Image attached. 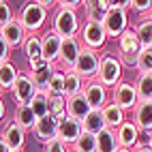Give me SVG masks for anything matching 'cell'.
Here are the masks:
<instances>
[{
  "mask_svg": "<svg viewBox=\"0 0 152 152\" xmlns=\"http://www.w3.org/2000/svg\"><path fill=\"white\" fill-rule=\"evenodd\" d=\"M120 144H118V137H116V131L105 129L96 135V152H118Z\"/></svg>",
  "mask_w": 152,
  "mask_h": 152,
  "instance_id": "484cf974",
  "label": "cell"
},
{
  "mask_svg": "<svg viewBox=\"0 0 152 152\" xmlns=\"http://www.w3.org/2000/svg\"><path fill=\"white\" fill-rule=\"evenodd\" d=\"M39 2L43 4V9H45V11H52L54 7H58V2H56V0H39Z\"/></svg>",
  "mask_w": 152,
  "mask_h": 152,
  "instance_id": "b9f144b4",
  "label": "cell"
},
{
  "mask_svg": "<svg viewBox=\"0 0 152 152\" xmlns=\"http://www.w3.org/2000/svg\"><path fill=\"white\" fill-rule=\"evenodd\" d=\"M150 146H152V141H150Z\"/></svg>",
  "mask_w": 152,
  "mask_h": 152,
  "instance_id": "c3c4849f",
  "label": "cell"
},
{
  "mask_svg": "<svg viewBox=\"0 0 152 152\" xmlns=\"http://www.w3.org/2000/svg\"><path fill=\"white\" fill-rule=\"evenodd\" d=\"M71 152H73V150H71Z\"/></svg>",
  "mask_w": 152,
  "mask_h": 152,
  "instance_id": "681fc988",
  "label": "cell"
},
{
  "mask_svg": "<svg viewBox=\"0 0 152 152\" xmlns=\"http://www.w3.org/2000/svg\"><path fill=\"white\" fill-rule=\"evenodd\" d=\"M62 73H64V99L75 96V94H82L84 92V86H86V79L82 75H77L73 69L62 71Z\"/></svg>",
  "mask_w": 152,
  "mask_h": 152,
  "instance_id": "7402d4cb",
  "label": "cell"
},
{
  "mask_svg": "<svg viewBox=\"0 0 152 152\" xmlns=\"http://www.w3.org/2000/svg\"><path fill=\"white\" fill-rule=\"evenodd\" d=\"M77 39L82 41V45L86 49H92V52H101V49L105 47V43H107L105 28L99 22H84Z\"/></svg>",
  "mask_w": 152,
  "mask_h": 152,
  "instance_id": "8992f818",
  "label": "cell"
},
{
  "mask_svg": "<svg viewBox=\"0 0 152 152\" xmlns=\"http://www.w3.org/2000/svg\"><path fill=\"white\" fill-rule=\"evenodd\" d=\"M133 152H152V146H150V141L148 144H144V141H139V144L133 148Z\"/></svg>",
  "mask_w": 152,
  "mask_h": 152,
  "instance_id": "60d3db41",
  "label": "cell"
},
{
  "mask_svg": "<svg viewBox=\"0 0 152 152\" xmlns=\"http://www.w3.org/2000/svg\"><path fill=\"white\" fill-rule=\"evenodd\" d=\"M0 137L7 141V146L11 148L13 152L26 150V131L19 126V124H15V122H9V124L2 129Z\"/></svg>",
  "mask_w": 152,
  "mask_h": 152,
  "instance_id": "2e32d148",
  "label": "cell"
},
{
  "mask_svg": "<svg viewBox=\"0 0 152 152\" xmlns=\"http://www.w3.org/2000/svg\"><path fill=\"white\" fill-rule=\"evenodd\" d=\"M131 28H133V32L137 34L139 43H141V49H152V19L150 17H139L137 24L131 26Z\"/></svg>",
  "mask_w": 152,
  "mask_h": 152,
  "instance_id": "cb8c5ba5",
  "label": "cell"
},
{
  "mask_svg": "<svg viewBox=\"0 0 152 152\" xmlns=\"http://www.w3.org/2000/svg\"><path fill=\"white\" fill-rule=\"evenodd\" d=\"M82 49H84V45H82V41H79L77 37L62 39V47H60V56H58V62H56V64H60V71L73 69L79 54H82Z\"/></svg>",
  "mask_w": 152,
  "mask_h": 152,
  "instance_id": "8fae6325",
  "label": "cell"
},
{
  "mask_svg": "<svg viewBox=\"0 0 152 152\" xmlns=\"http://www.w3.org/2000/svg\"><path fill=\"white\" fill-rule=\"evenodd\" d=\"M129 11H135L141 17H148L152 13V0H129Z\"/></svg>",
  "mask_w": 152,
  "mask_h": 152,
  "instance_id": "d590c367",
  "label": "cell"
},
{
  "mask_svg": "<svg viewBox=\"0 0 152 152\" xmlns=\"http://www.w3.org/2000/svg\"><path fill=\"white\" fill-rule=\"evenodd\" d=\"M118 152H133V150H129V148H120Z\"/></svg>",
  "mask_w": 152,
  "mask_h": 152,
  "instance_id": "f6af8a7d",
  "label": "cell"
},
{
  "mask_svg": "<svg viewBox=\"0 0 152 152\" xmlns=\"http://www.w3.org/2000/svg\"><path fill=\"white\" fill-rule=\"evenodd\" d=\"M60 47H62V39H60L56 32L49 30V32L41 34V56H43V60L56 64L58 56H60Z\"/></svg>",
  "mask_w": 152,
  "mask_h": 152,
  "instance_id": "5bb4252c",
  "label": "cell"
},
{
  "mask_svg": "<svg viewBox=\"0 0 152 152\" xmlns=\"http://www.w3.org/2000/svg\"><path fill=\"white\" fill-rule=\"evenodd\" d=\"M34 137L39 139V144H49V141H54V139H58V120L54 118V116H45V118H41L37 122V126H34Z\"/></svg>",
  "mask_w": 152,
  "mask_h": 152,
  "instance_id": "9a60e30c",
  "label": "cell"
},
{
  "mask_svg": "<svg viewBox=\"0 0 152 152\" xmlns=\"http://www.w3.org/2000/svg\"><path fill=\"white\" fill-rule=\"evenodd\" d=\"M139 129L133 124V120H126V122H122L118 129H116V137H118V144L120 148H129L133 150L137 144H139Z\"/></svg>",
  "mask_w": 152,
  "mask_h": 152,
  "instance_id": "e0dca14e",
  "label": "cell"
},
{
  "mask_svg": "<svg viewBox=\"0 0 152 152\" xmlns=\"http://www.w3.org/2000/svg\"><path fill=\"white\" fill-rule=\"evenodd\" d=\"M103 28H105L107 39H116V41L131 28L129 26V0L126 2H118L116 9L107 11V15L103 19Z\"/></svg>",
  "mask_w": 152,
  "mask_h": 152,
  "instance_id": "277c9868",
  "label": "cell"
},
{
  "mask_svg": "<svg viewBox=\"0 0 152 152\" xmlns=\"http://www.w3.org/2000/svg\"><path fill=\"white\" fill-rule=\"evenodd\" d=\"M133 84H135V90H137L139 101H152V73L137 75Z\"/></svg>",
  "mask_w": 152,
  "mask_h": 152,
  "instance_id": "f1b7e54d",
  "label": "cell"
},
{
  "mask_svg": "<svg viewBox=\"0 0 152 152\" xmlns=\"http://www.w3.org/2000/svg\"><path fill=\"white\" fill-rule=\"evenodd\" d=\"M37 86H34V82H32V77H30L28 73H19V77H17V82H15V86H13V90L9 94H11V99H13V103L17 105V107H26V105H30L32 103V99L37 96Z\"/></svg>",
  "mask_w": 152,
  "mask_h": 152,
  "instance_id": "ba28073f",
  "label": "cell"
},
{
  "mask_svg": "<svg viewBox=\"0 0 152 152\" xmlns=\"http://www.w3.org/2000/svg\"><path fill=\"white\" fill-rule=\"evenodd\" d=\"M9 60H11V47H9V43L2 39V34H0V64L9 62Z\"/></svg>",
  "mask_w": 152,
  "mask_h": 152,
  "instance_id": "ab89813d",
  "label": "cell"
},
{
  "mask_svg": "<svg viewBox=\"0 0 152 152\" xmlns=\"http://www.w3.org/2000/svg\"><path fill=\"white\" fill-rule=\"evenodd\" d=\"M84 131L86 133H92V135H99L101 131H105V118H103V111L101 109H92L90 114L84 118V122H82Z\"/></svg>",
  "mask_w": 152,
  "mask_h": 152,
  "instance_id": "4316f807",
  "label": "cell"
},
{
  "mask_svg": "<svg viewBox=\"0 0 152 152\" xmlns=\"http://www.w3.org/2000/svg\"><path fill=\"white\" fill-rule=\"evenodd\" d=\"M49 116H54L58 122L66 118V99L64 96H49Z\"/></svg>",
  "mask_w": 152,
  "mask_h": 152,
  "instance_id": "d6a6232c",
  "label": "cell"
},
{
  "mask_svg": "<svg viewBox=\"0 0 152 152\" xmlns=\"http://www.w3.org/2000/svg\"><path fill=\"white\" fill-rule=\"evenodd\" d=\"M116 45H118V58L122 60V64L124 66H135L137 56L141 54V43H139L137 34L133 32V28H129L116 41Z\"/></svg>",
  "mask_w": 152,
  "mask_h": 152,
  "instance_id": "5b68a950",
  "label": "cell"
},
{
  "mask_svg": "<svg viewBox=\"0 0 152 152\" xmlns=\"http://www.w3.org/2000/svg\"><path fill=\"white\" fill-rule=\"evenodd\" d=\"M0 34H2V39L9 43V47H22L24 41H26V30L22 28V24L17 22V19H13V22H9L7 26L0 28Z\"/></svg>",
  "mask_w": 152,
  "mask_h": 152,
  "instance_id": "ac0fdd59",
  "label": "cell"
},
{
  "mask_svg": "<svg viewBox=\"0 0 152 152\" xmlns=\"http://www.w3.org/2000/svg\"><path fill=\"white\" fill-rule=\"evenodd\" d=\"M47 94L49 96H64V73L60 69L54 73L52 82H49V86H47Z\"/></svg>",
  "mask_w": 152,
  "mask_h": 152,
  "instance_id": "e575fe53",
  "label": "cell"
},
{
  "mask_svg": "<svg viewBox=\"0 0 152 152\" xmlns=\"http://www.w3.org/2000/svg\"><path fill=\"white\" fill-rule=\"evenodd\" d=\"M84 11H86V22H99V24H103V19L107 15V11L101 9L99 0H86V2H84Z\"/></svg>",
  "mask_w": 152,
  "mask_h": 152,
  "instance_id": "4dcf8cb0",
  "label": "cell"
},
{
  "mask_svg": "<svg viewBox=\"0 0 152 152\" xmlns=\"http://www.w3.org/2000/svg\"><path fill=\"white\" fill-rule=\"evenodd\" d=\"M22 52L26 56V62L37 60V58H43L41 56V37H39V34H28L24 45H22Z\"/></svg>",
  "mask_w": 152,
  "mask_h": 152,
  "instance_id": "83f0119b",
  "label": "cell"
},
{
  "mask_svg": "<svg viewBox=\"0 0 152 152\" xmlns=\"http://www.w3.org/2000/svg\"><path fill=\"white\" fill-rule=\"evenodd\" d=\"M148 17H150V19H152V13H150V15H148Z\"/></svg>",
  "mask_w": 152,
  "mask_h": 152,
  "instance_id": "bcb514c9",
  "label": "cell"
},
{
  "mask_svg": "<svg viewBox=\"0 0 152 152\" xmlns=\"http://www.w3.org/2000/svg\"><path fill=\"white\" fill-rule=\"evenodd\" d=\"M88 101L90 109H103L109 103V90L99 82V79H88L86 86H84V92H82Z\"/></svg>",
  "mask_w": 152,
  "mask_h": 152,
  "instance_id": "30bf717a",
  "label": "cell"
},
{
  "mask_svg": "<svg viewBox=\"0 0 152 152\" xmlns=\"http://www.w3.org/2000/svg\"><path fill=\"white\" fill-rule=\"evenodd\" d=\"M131 120L139 129V133L152 135V101H139L137 107L131 111Z\"/></svg>",
  "mask_w": 152,
  "mask_h": 152,
  "instance_id": "7c38bea8",
  "label": "cell"
},
{
  "mask_svg": "<svg viewBox=\"0 0 152 152\" xmlns=\"http://www.w3.org/2000/svg\"><path fill=\"white\" fill-rule=\"evenodd\" d=\"M99 66H101V52H92V49L84 47L79 58H77V62H75V66H73V71L88 82V79H96Z\"/></svg>",
  "mask_w": 152,
  "mask_h": 152,
  "instance_id": "9c48e42d",
  "label": "cell"
},
{
  "mask_svg": "<svg viewBox=\"0 0 152 152\" xmlns=\"http://www.w3.org/2000/svg\"><path fill=\"white\" fill-rule=\"evenodd\" d=\"M0 152H13L11 148H9V146H7V141H4L2 137H0Z\"/></svg>",
  "mask_w": 152,
  "mask_h": 152,
  "instance_id": "7bdbcfd3",
  "label": "cell"
},
{
  "mask_svg": "<svg viewBox=\"0 0 152 152\" xmlns=\"http://www.w3.org/2000/svg\"><path fill=\"white\" fill-rule=\"evenodd\" d=\"M15 19V13H13V9L9 2H4V0H0V28L7 26L9 22H13Z\"/></svg>",
  "mask_w": 152,
  "mask_h": 152,
  "instance_id": "8d00e7d4",
  "label": "cell"
},
{
  "mask_svg": "<svg viewBox=\"0 0 152 152\" xmlns=\"http://www.w3.org/2000/svg\"><path fill=\"white\" fill-rule=\"evenodd\" d=\"M101 111H103V118H105V126L111 129V131H116L122 122H126V111L120 109L116 103H111V101Z\"/></svg>",
  "mask_w": 152,
  "mask_h": 152,
  "instance_id": "44dd1931",
  "label": "cell"
},
{
  "mask_svg": "<svg viewBox=\"0 0 152 152\" xmlns=\"http://www.w3.org/2000/svg\"><path fill=\"white\" fill-rule=\"evenodd\" d=\"M56 71H58V64L47 62L43 69L34 71V73H28V75L32 77V82H34V86H37L39 92H47V86H49V82H52V77H54Z\"/></svg>",
  "mask_w": 152,
  "mask_h": 152,
  "instance_id": "603a6c76",
  "label": "cell"
},
{
  "mask_svg": "<svg viewBox=\"0 0 152 152\" xmlns=\"http://www.w3.org/2000/svg\"><path fill=\"white\" fill-rule=\"evenodd\" d=\"M82 133H84L82 122H77V120L69 118V116L58 122V139L62 141V144H66L69 148L79 139V135H82Z\"/></svg>",
  "mask_w": 152,
  "mask_h": 152,
  "instance_id": "4fadbf2b",
  "label": "cell"
},
{
  "mask_svg": "<svg viewBox=\"0 0 152 152\" xmlns=\"http://www.w3.org/2000/svg\"><path fill=\"white\" fill-rule=\"evenodd\" d=\"M90 105L84 94H75V96H69L66 99V116L77 120V122H84V118L90 114Z\"/></svg>",
  "mask_w": 152,
  "mask_h": 152,
  "instance_id": "d6986e66",
  "label": "cell"
},
{
  "mask_svg": "<svg viewBox=\"0 0 152 152\" xmlns=\"http://www.w3.org/2000/svg\"><path fill=\"white\" fill-rule=\"evenodd\" d=\"M47 17H49V11H45L41 2H26L24 7H19L15 15V19L26 30V34H39V30L45 26Z\"/></svg>",
  "mask_w": 152,
  "mask_h": 152,
  "instance_id": "6da1fadb",
  "label": "cell"
},
{
  "mask_svg": "<svg viewBox=\"0 0 152 152\" xmlns=\"http://www.w3.org/2000/svg\"><path fill=\"white\" fill-rule=\"evenodd\" d=\"M71 150L73 152H96V135L84 131V133L79 135V139L71 146Z\"/></svg>",
  "mask_w": 152,
  "mask_h": 152,
  "instance_id": "1f68e13d",
  "label": "cell"
},
{
  "mask_svg": "<svg viewBox=\"0 0 152 152\" xmlns=\"http://www.w3.org/2000/svg\"><path fill=\"white\" fill-rule=\"evenodd\" d=\"M58 7L62 9H69V11H79V9H84V0H58Z\"/></svg>",
  "mask_w": 152,
  "mask_h": 152,
  "instance_id": "f35d334b",
  "label": "cell"
},
{
  "mask_svg": "<svg viewBox=\"0 0 152 152\" xmlns=\"http://www.w3.org/2000/svg\"><path fill=\"white\" fill-rule=\"evenodd\" d=\"M4 114H7V107H4V101H2V94H0V120L4 118Z\"/></svg>",
  "mask_w": 152,
  "mask_h": 152,
  "instance_id": "ee69618b",
  "label": "cell"
},
{
  "mask_svg": "<svg viewBox=\"0 0 152 152\" xmlns=\"http://www.w3.org/2000/svg\"><path fill=\"white\" fill-rule=\"evenodd\" d=\"M111 103H116L120 109H124L126 114H129V111H133L137 107V103H139L135 84L129 82V79H122L116 88H111Z\"/></svg>",
  "mask_w": 152,
  "mask_h": 152,
  "instance_id": "52a82bcc",
  "label": "cell"
},
{
  "mask_svg": "<svg viewBox=\"0 0 152 152\" xmlns=\"http://www.w3.org/2000/svg\"><path fill=\"white\" fill-rule=\"evenodd\" d=\"M43 152H71V148L66 144H62L60 139H54V141H49V144L43 146Z\"/></svg>",
  "mask_w": 152,
  "mask_h": 152,
  "instance_id": "74e56055",
  "label": "cell"
},
{
  "mask_svg": "<svg viewBox=\"0 0 152 152\" xmlns=\"http://www.w3.org/2000/svg\"><path fill=\"white\" fill-rule=\"evenodd\" d=\"M79 30H82L79 15L75 11L58 7L52 19V32H56L60 39H73V37H79Z\"/></svg>",
  "mask_w": 152,
  "mask_h": 152,
  "instance_id": "3957f363",
  "label": "cell"
},
{
  "mask_svg": "<svg viewBox=\"0 0 152 152\" xmlns=\"http://www.w3.org/2000/svg\"><path fill=\"white\" fill-rule=\"evenodd\" d=\"M30 109L34 111L37 120L49 116V94L47 92H37V96L32 99V103H30Z\"/></svg>",
  "mask_w": 152,
  "mask_h": 152,
  "instance_id": "f546056e",
  "label": "cell"
},
{
  "mask_svg": "<svg viewBox=\"0 0 152 152\" xmlns=\"http://www.w3.org/2000/svg\"><path fill=\"white\" fill-rule=\"evenodd\" d=\"M13 122L19 124V126L28 133V131H34V126H37L39 120H37V116H34V111L30 109V105H26V107H15Z\"/></svg>",
  "mask_w": 152,
  "mask_h": 152,
  "instance_id": "d4e9b609",
  "label": "cell"
},
{
  "mask_svg": "<svg viewBox=\"0 0 152 152\" xmlns=\"http://www.w3.org/2000/svg\"><path fill=\"white\" fill-rule=\"evenodd\" d=\"M19 73H22V71H19L11 60L0 64V92H11L15 82H17V77H19Z\"/></svg>",
  "mask_w": 152,
  "mask_h": 152,
  "instance_id": "ffe728a7",
  "label": "cell"
},
{
  "mask_svg": "<svg viewBox=\"0 0 152 152\" xmlns=\"http://www.w3.org/2000/svg\"><path fill=\"white\" fill-rule=\"evenodd\" d=\"M135 69H137V75L152 73V49H141V54L137 56Z\"/></svg>",
  "mask_w": 152,
  "mask_h": 152,
  "instance_id": "836d02e7",
  "label": "cell"
},
{
  "mask_svg": "<svg viewBox=\"0 0 152 152\" xmlns=\"http://www.w3.org/2000/svg\"><path fill=\"white\" fill-rule=\"evenodd\" d=\"M19 152H24V150H19Z\"/></svg>",
  "mask_w": 152,
  "mask_h": 152,
  "instance_id": "7dc6e473",
  "label": "cell"
},
{
  "mask_svg": "<svg viewBox=\"0 0 152 152\" xmlns=\"http://www.w3.org/2000/svg\"><path fill=\"white\" fill-rule=\"evenodd\" d=\"M96 79L107 90L116 88L124 79V64H122V60L118 58V54H103L101 56V66H99Z\"/></svg>",
  "mask_w": 152,
  "mask_h": 152,
  "instance_id": "7a4b0ae2",
  "label": "cell"
}]
</instances>
